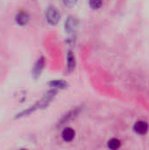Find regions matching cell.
<instances>
[{"mask_svg": "<svg viewBox=\"0 0 149 150\" xmlns=\"http://www.w3.org/2000/svg\"><path fill=\"white\" fill-rule=\"evenodd\" d=\"M133 129H134L135 133H137L138 134L143 135V134H146L148 133L149 129V126L146 121L140 120V121H137L134 124Z\"/></svg>", "mask_w": 149, "mask_h": 150, "instance_id": "cell-6", "label": "cell"}, {"mask_svg": "<svg viewBox=\"0 0 149 150\" xmlns=\"http://www.w3.org/2000/svg\"><path fill=\"white\" fill-rule=\"evenodd\" d=\"M67 68L69 72L73 71L76 68V57L71 51H68L67 54Z\"/></svg>", "mask_w": 149, "mask_h": 150, "instance_id": "cell-9", "label": "cell"}, {"mask_svg": "<svg viewBox=\"0 0 149 150\" xmlns=\"http://www.w3.org/2000/svg\"><path fill=\"white\" fill-rule=\"evenodd\" d=\"M15 20L17 22L18 25H25L29 20H30V17H29V14L25 11H19L16 17H15Z\"/></svg>", "mask_w": 149, "mask_h": 150, "instance_id": "cell-8", "label": "cell"}, {"mask_svg": "<svg viewBox=\"0 0 149 150\" xmlns=\"http://www.w3.org/2000/svg\"><path fill=\"white\" fill-rule=\"evenodd\" d=\"M120 145H121L120 141L118 139H115V138H113L108 142V147L111 149H118L120 148Z\"/></svg>", "mask_w": 149, "mask_h": 150, "instance_id": "cell-11", "label": "cell"}, {"mask_svg": "<svg viewBox=\"0 0 149 150\" xmlns=\"http://www.w3.org/2000/svg\"><path fill=\"white\" fill-rule=\"evenodd\" d=\"M89 4L91 9L97 10L102 7L103 5V0H89Z\"/></svg>", "mask_w": 149, "mask_h": 150, "instance_id": "cell-12", "label": "cell"}, {"mask_svg": "<svg viewBox=\"0 0 149 150\" xmlns=\"http://www.w3.org/2000/svg\"><path fill=\"white\" fill-rule=\"evenodd\" d=\"M62 2L66 7H73L77 3V0H62Z\"/></svg>", "mask_w": 149, "mask_h": 150, "instance_id": "cell-13", "label": "cell"}, {"mask_svg": "<svg viewBox=\"0 0 149 150\" xmlns=\"http://www.w3.org/2000/svg\"><path fill=\"white\" fill-rule=\"evenodd\" d=\"M56 94H57V91L55 90H51V91H47L44 95V97L40 100H39L33 106H31V108L32 109L33 112H35L38 109H43V108L48 106V105L52 102V100L54 98Z\"/></svg>", "mask_w": 149, "mask_h": 150, "instance_id": "cell-1", "label": "cell"}, {"mask_svg": "<svg viewBox=\"0 0 149 150\" xmlns=\"http://www.w3.org/2000/svg\"><path fill=\"white\" fill-rule=\"evenodd\" d=\"M80 112H81V109H80V108H75V109L69 111L68 113H66V114L61 118V120L60 122H59V125H61H61H64V124L69 122L70 120H74L76 117H77V115L80 113Z\"/></svg>", "mask_w": 149, "mask_h": 150, "instance_id": "cell-5", "label": "cell"}, {"mask_svg": "<svg viewBox=\"0 0 149 150\" xmlns=\"http://www.w3.org/2000/svg\"><path fill=\"white\" fill-rule=\"evenodd\" d=\"M48 84L50 87L54 88V89H63L67 86L66 82H64L62 80H53Z\"/></svg>", "mask_w": 149, "mask_h": 150, "instance_id": "cell-10", "label": "cell"}, {"mask_svg": "<svg viewBox=\"0 0 149 150\" xmlns=\"http://www.w3.org/2000/svg\"><path fill=\"white\" fill-rule=\"evenodd\" d=\"M76 136V132L71 127H66L61 132V138L66 142H70L74 140Z\"/></svg>", "mask_w": 149, "mask_h": 150, "instance_id": "cell-7", "label": "cell"}, {"mask_svg": "<svg viewBox=\"0 0 149 150\" xmlns=\"http://www.w3.org/2000/svg\"><path fill=\"white\" fill-rule=\"evenodd\" d=\"M65 30L69 34H74L78 28V20L74 16H68L66 18L65 25H64Z\"/></svg>", "mask_w": 149, "mask_h": 150, "instance_id": "cell-3", "label": "cell"}, {"mask_svg": "<svg viewBox=\"0 0 149 150\" xmlns=\"http://www.w3.org/2000/svg\"><path fill=\"white\" fill-rule=\"evenodd\" d=\"M44 66H45V59H44L43 56H41L35 62V64L33 66V69H32V76L34 78H38L40 76V74H41V72H42V70L44 69Z\"/></svg>", "mask_w": 149, "mask_h": 150, "instance_id": "cell-4", "label": "cell"}, {"mask_svg": "<svg viewBox=\"0 0 149 150\" xmlns=\"http://www.w3.org/2000/svg\"><path fill=\"white\" fill-rule=\"evenodd\" d=\"M45 17H46V20L47 21V23L51 25H55L56 24H58L61 18L60 12L54 6L47 7L45 12Z\"/></svg>", "mask_w": 149, "mask_h": 150, "instance_id": "cell-2", "label": "cell"}]
</instances>
